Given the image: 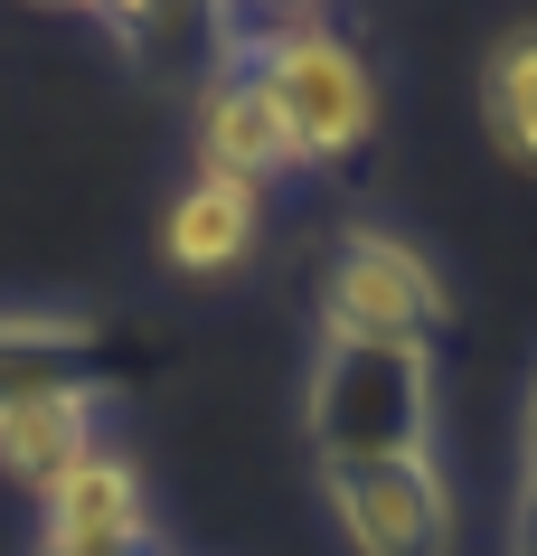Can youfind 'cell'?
I'll list each match as a JSON object with an SVG mask.
<instances>
[{
	"label": "cell",
	"instance_id": "9c48e42d",
	"mask_svg": "<svg viewBox=\"0 0 537 556\" xmlns=\"http://www.w3.org/2000/svg\"><path fill=\"white\" fill-rule=\"evenodd\" d=\"M94 406H104V396H38V406H10L0 415V481H20L29 500H48L86 453H104Z\"/></svg>",
	"mask_w": 537,
	"mask_h": 556
},
{
	"label": "cell",
	"instance_id": "ba28073f",
	"mask_svg": "<svg viewBox=\"0 0 537 556\" xmlns=\"http://www.w3.org/2000/svg\"><path fill=\"white\" fill-rule=\"evenodd\" d=\"M255 236H265V189L199 170L161 217V255H170V274H236L255 255Z\"/></svg>",
	"mask_w": 537,
	"mask_h": 556
},
{
	"label": "cell",
	"instance_id": "30bf717a",
	"mask_svg": "<svg viewBox=\"0 0 537 556\" xmlns=\"http://www.w3.org/2000/svg\"><path fill=\"white\" fill-rule=\"evenodd\" d=\"M481 132L509 170H537V20H509L481 58Z\"/></svg>",
	"mask_w": 537,
	"mask_h": 556
},
{
	"label": "cell",
	"instance_id": "7a4b0ae2",
	"mask_svg": "<svg viewBox=\"0 0 537 556\" xmlns=\"http://www.w3.org/2000/svg\"><path fill=\"white\" fill-rule=\"evenodd\" d=\"M302 434L321 463H406L434 453V350L321 340L302 378Z\"/></svg>",
	"mask_w": 537,
	"mask_h": 556
},
{
	"label": "cell",
	"instance_id": "52a82bcc",
	"mask_svg": "<svg viewBox=\"0 0 537 556\" xmlns=\"http://www.w3.org/2000/svg\"><path fill=\"white\" fill-rule=\"evenodd\" d=\"M38 556H151V500L142 471L114 443L86 453L57 491L38 500Z\"/></svg>",
	"mask_w": 537,
	"mask_h": 556
},
{
	"label": "cell",
	"instance_id": "8992f818",
	"mask_svg": "<svg viewBox=\"0 0 537 556\" xmlns=\"http://www.w3.org/2000/svg\"><path fill=\"white\" fill-rule=\"evenodd\" d=\"M199 170L236 179V189H273V179L302 170L293 123H283L273 86L245 58H217L208 76H199Z\"/></svg>",
	"mask_w": 537,
	"mask_h": 556
},
{
	"label": "cell",
	"instance_id": "277c9868",
	"mask_svg": "<svg viewBox=\"0 0 537 556\" xmlns=\"http://www.w3.org/2000/svg\"><path fill=\"white\" fill-rule=\"evenodd\" d=\"M321 500L349 556H452L462 547V509L434 453L406 463H321Z\"/></svg>",
	"mask_w": 537,
	"mask_h": 556
},
{
	"label": "cell",
	"instance_id": "5b68a950",
	"mask_svg": "<svg viewBox=\"0 0 537 556\" xmlns=\"http://www.w3.org/2000/svg\"><path fill=\"white\" fill-rule=\"evenodd\" d=\"M132 378H151L142 330L86 312H0V415L38 396H114Z\"/></svg>",
	"mask_w": 537,
	"mask_h": 556
},
{
	"label": "cell",
	"instance_id": "3957f363",
	"mask_svg": "<svg viewBox=\"0 0 537 556\" xmlns=\"http://www.w3.org/2000/svg\"><path fill=\"white\" fill-rule=\"evenodd\" d=\"M321 340H378V350H434L452 330V283L434 274L415 236L396 227H340L311 283Z\"/></svg>",
	"mask_w": 537,
	"mask_h": 556
},
{
	"label": "cell",
	"instance_id": "8fae6325",
	"mask_svg": "<svg viewBox=\"0 0 537 556\" xmlns=\"http://www.w3.org/2000/svg\"><path fill=\"white\" fill-rule=\"evenodd\" d=\"M519 491H537V378H528V406H519Z\"/></svg>",
	"mask_w": 537,
	"mask_h": 556
},
{
	"label": "cell",
	"instance_id": "7c38bea8",
	"mask_svg": "<svg viewBox=\"0 0 537 556\" xmlns=\"http://www.w3.org/2000/svg\"><path fill=\"white\" fill-rule=\"evenodd\" d=\"M509 556H537V491H519V528H509Z\"/></svg>",
	"mask_w": 537,
	"mask_h": 556
},
{
	"label": "cell",
	"instance_id": "6da1fadb",
	"mask_svg": "<svg viewBox=\"0 0 537 556\" xmlns=\"http://www.w3.org/2000/svg\"><path fill=\"white\" fill-rule=\"evenodd\" d=\"M217 58H245L273 86L283 123H293L302 170H349L358 151L378 142L387 123V94H378V66L349 29L330 20H265V29H217Z\"/></svg>",
	"mask_w": 537,
	"mask_h": 556
}]
</instances>
